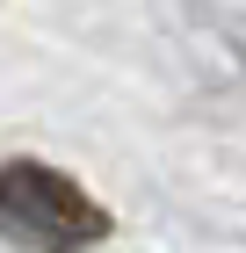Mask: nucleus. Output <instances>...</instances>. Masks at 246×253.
Instances as JSON below:
<instances>
[{"label": "nucleus", "instance_id": "1", "mask_svg": "<svg viewBox=\"0 0 246 253\" xmlns=\"http://www.w3.org/2000/svg\"><path fill=\"white\" fill-rule=\"evenodd\" d=\"M0 224H7V239L44 246V253H80L95 239H109V210L73 174H58L44 159H7L0 167Z\"/></svg>", "mask_w": 246, "mask_h": 253}]
</instances>
